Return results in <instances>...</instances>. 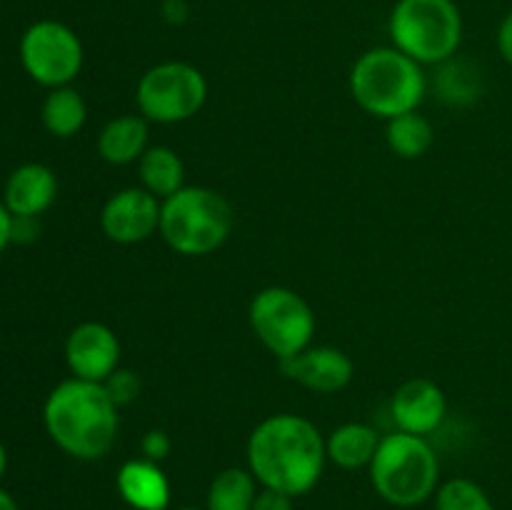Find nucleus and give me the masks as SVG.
<instances>
[{"label":"nucleus","mask_w":512,"mask_h":510,"mask_svg":"<svg viewBox=\"0 0 512 510\" xmlns=\"http://www.w3.org/2000/svg\"><path fill=\"white\" fill-rule=\"evenodd\" d=\"M325 438L308 418L278 413L260 420L248 438V468L263 488L290 498L310 493L323 478Z\"/></svg>","instance_id":"f257e3e1"},{"label":"nucleus","mask_w":512,"mask_h":510,"mask_svg":"<svg viewBox=\"0 0 512 510\" xmlns=\"http://www.w3.org/2000/svg\"><path fill=\"white\" fill-rule=\"evenodd\" d=\"M43 425L65 455L98 460L110 453L118 438V405L103 383L68 378L45 398Z\"/></svg>","instance_id":"f03ea898"},{"label":"nucleus","mask_w":512,"mask_h":510,"mask_svg":"<svg viewBox=\"0 0 512 510\" xmlns=\"http://www.w3.org/2000/svg\"><path fill=\"white\" fill-rule=\"evenodd\" d=\"M428 80L423 65L398 48H373L355 60L350 70V93L365 113L393 120L413 113L423 103Z\"/></svg>","instance_id":"7ed1b4c3"},{"label":"nucleus","mask_w":512,"mask_h":510,"mask_svg":"<svg viewBox=\"0 0 512 510\" xmlns=\"http://www.w3.org/2000/svg\"><path fill=\"white\" fill-rule=\"evenodd\" d=\"M233 225V205L213 188L185 185L160 203L158 233L175 253L188 258L218 250L230 238Z\"/></svg>","instance_id":"20e7f679"},{"label":"nucleus","mask_w":512,"mask_h":510,"mask_svg":"<svg viewBox=\"0 0 512 510\" xmlns=\"http://www.w3.org/2000/svg\"><path fill=\"white\" fill-rule=\"evenodd\" d=\"M368 470L375 493L395 508H415L438 490V455L423 435H385Z\"/></svg>","instance_id":"39448f33"},{"label":"nucleus","mask_w":512,"mask_h":510,"mask_svg":"<svg viewBox=\"0 0 512 510\" xmlns=\"http://www.w3.org/2000/svg\"><path fill=\"white\" fill-rule=\"evenodd\" d=\"M393 48L420 65L448 63L463 40L455 0H398L388 20Z\"/></svg>","instance_id":"423d86ee"},{"label":"nucleus","mask_w":512,"mask_h":510,"mask_svg":"<svg viewBox=\"0 0 512 510\" xmlns=\"http://www.w3.org/2000/svg\"><path fill=\"white\" fill-rule=\"evenodd\" d=\"M255 338L278 360L293 358L310 348L315 335V313L303 295L283 285L263 288L248 310Z\"/></svg>","instance_id":"0eeeda50"},{"label":"nucleus","mask_w":512,"mask_h":510,"mask_svg":"<svg viewBox=\"0 0 512 510\" xmlns=\"http://www.w3.org/2000/svg\"><path fill=\"white\" fill-rule=\"evenodd\" d=\"M140 115L153 123H185L203 110L208 80L195 65L168 60L145 70L135 90Z\"/></svg>","instance_id":"6e6552de"},{"label":"nucleus","mask_w":512,"mask_h":510,"mask_svg":"<svg viewBox=\"0 0 512 510\" xmlns=\"http://www.w3.org/2000/svg\"><path fill=\"white\" fill-rule=\"evenodd\" d=\"M18 58L30 80L53 90L78 78L85 50L70 25L60 20H38L20 35Z\"/></svg>","instance_id":"1a4fd4ad"},{"label":"nucleus","mask_w":512,"mask_h":510,"mask_svg":"<svg viewBox=\"0 0 512 510\" xmlns=\"http://www.w3.org/2000/svg\"><path fill=\"white\" fill-rule=\"evenodd\" d=\"M160 203L145 188H123L108 198L100 213L105 238L118 245H135L160 230Z\"/></svg>","instance_id":"9d476101"},{"label":"nucleus","mask_w":512,"mask_h":510,"mask_svg":"<svg viewBox=\"0 0 512 510\" xmlns=\"http://www.w3.org/2000/svg\"><path fill=\"white\" fill-rule=\"evenodd\" d=\"M65 363L73 378L105 383L120 368V340L105 323L85 320L70 330L65 340Z\"/></svg>","instance_id":"9b49d317"},{"label":"nucleus","mask_w":512,"mask_h":510,"mask_svg":"<svg viewBox=\"0 0 512 510\" xmlns=\"http://www.w3.org/2000/svg\"><path fill=\"white\" fill-rule=\"evenodd\" d=\"M278 365L285 378L323 395L340 393L343 388H348L355 373L350 355L333 345H318V348L310 345L293 358L278 360Z\"/></svg>","instance_id":"f8f14e48"},{"label":"nucleus","mask_w":512,"mask_h":510,"mask_svg":"<svg viewBox=\"0 0 512 510\" xmlns=\"http://www.w3.org/2000/svg\"><path fill=\"white\" fill-rule=\"evenodd\" d=\"M448 413V400L443 388L428 378L405 380L390 400V415H393L398 430L410 435H430L443 425Z\"/></svg>","instance_id":"ddd939ff"},{"label":"nucleus","mask_w":512,"mask_h":510,"mask_svg":"<svg viewBox=\"0 0 512 510\" xmlns=\"http://www.w3.org/2000/svg\"><path fill=\"white\" fill-rule=\"evenodd\" d=\"M58 198V178L43 163H23L8 175L3 203L13 218H38Z\"/></svg>","instance_id":"4468645a"},{"label":"nucleus","mask_w":512,"mask_h":510,"mask_svg":"<svg viewBox=\"0 0 512 510\" xmlns=\"http://www.w3.org/2000/svg\"><path fill=\"white\" fill-rule=\"evenodd\" d=\"M118 493L133 510H168L170 480L158 463L148 458H133L120 465Z\"/></svg>","instance_id":"2eb2a0df"},{"label":"nucleus","mask_w":512,"mask_h":510,"mask_svg":"<svg viewBox=\"0 0 512 510\" xmlns=\"http://www.w3.org/2000/svg\"><path fill=\"white\" fill-rule=\"evenodd\" d=\"M148 150V120L143 115H118L98 135V155L110 165L138 163Z\"/></svg>","instance_id":"dca6fc26"},{"label":"nucleus","mask_w":512,"mask_h":510,"mask_svg":"<svg viewBox=\"0 0 512 510\" xmlns=\"http://www.w3.org/2000/svg\"><path fill=\"white\" fill-rule=\"evenodd\" d=\"M380 435L368 423H343L325 438V453L333 465L343 470L370 468L378 453Z\"/></svg>","instance_id":"f3484780"},{"label":"nucleus","mask_w":512,"mask_h":510,"mask_svg":"<svg viewBox=\"0 0 512 510\" xmlns=\"http://www.w3.org/2000/svg\"><path fill=\"white\" fill-rule=\"evenodd\" d=\"M138 175L143 188L158 200L170 198L180 188H185L183 158L168 145H153L145 150L138 160Z\"/></svg>","instance_id":"a211bd4d"},{"label":"nucleus","mask_w":512,"mask_h":510,"mask_svg":"<svg viewBox=\"0 0 512 510\" xmlns=\"http://www.w3.org/2000/svg\"><path fill=\"white\" fill-rule=\"evenodd\" d=\"M40 120H43V128L55 138H73L88 120V105H85L83 95L70 85L53 88L45 95Z\"/></svg>","instance_id":"6ab92c4d"},{"label":"nucleus","mask_w":512,"mask_h":510,"mask_svg":"<svg viewBox=\"0 0 512 510\" xmlns=\"http://www.w3.org/2000/svg\"><path fill=\"white\" fill-rule=\"evenodd\" d=\"M258 480L250 468H225L213 478L208 488L205 510H253L258 498Z\"/></svg>","instance_id":"aec40b11"},{"label":"nucleus","mask_w":512,"mask_h":510,"mask_svg":"<svg viewBox=\"0 0 512 510\" xmlns=\"http://www.w3.org/2000/svg\"><path fill=\"white\" fill-rule=\"evenodd\" d=\"M385 138H388V148L393 150L398 158L415 160L423 158V155L433 148L435 130L428 118H423L418 110H413V113H405L388 120Z\"/></svg>","instance_id":"412c9836"},{"label":"nucleus","mask_w":512,"mask_h":510,"mask_svg":"<svg viewBox=\"0 0 512 510\" xmlns=\"http://www.w3.org/2000/svg\"><path fill=\"white\" fill-rule=\"evenodd\" d=\"M435 510H495V505L475 480L450 478L435 490Z\"/></svg>","instance_id":"4be33fe9"},{"label":"nucleus","mask_w":512,"mask_h":510,"mask_svg":"<svg viewBox=\"0 0 512 510\" xmlns=\"http://www.w3.org/2000/svg\"><path fill=\"white\" fill-rule=\"evenodd\" d=\"M473 75H478V73H468V70H465V65H460V78H455V68H453V63H450L448 70H445V75H443V83H440L445 98H448L450 103H468V100L478 98V83H475Z\"/></svg>","instance_id":"5701e85b"},{"label":"nucleus","mask_w":512,"mask_h":510,"mask_svg":"<svg viewBox=\"0 0 512 510\" xmlns=\"http://www.w3.org/2000/svg\"><path fill=\"white\" fill-rule=\"evenodd\" d=\"M103 385L118 408L130 405L140 395V378L128 368H118L115 373H110L108 380H105Z\"/></svg>","instance_id":"b1692460"},{"label":"nucleus","mask_w":512,"mask_h":510,"mask_svg":"<svg viewBox=\"0 0 512 510\" xmlns=\"http://www.w3.org/2000/svg\"><path fill=\"white\" fill-rule=\"evenodd\" d=\"M170 448H173V443H170V435L165 430H148L143 435V440H140L143 458L153 460V463H160V460L168 458Z\"/></svg>","instance_id":"393cba45"},{"label":"nucleus","mask_w":512,"mask_h":510,"mask_svg":"<svg viewBox=\"0 0 512 510\" xmlns=\"http://www.w3.org/2000/svg\"><path fill=\"white\" fill-rule=\"evenodd\" d=\"M253 510H295V508H293V498H290V495L280 493V490L263 488L258 493V498H255Z\"/></svg>","instance_id":"a878e982"},{"label":"nucleus","mask_w":512,"mask_h":510,"mask_svg":"<svg viewBox=\"0 0 512 510\" xmlns=\"http://www.w3.org/2000/svg\"><path fill=\"white\" fill-rule=\"evenodd\" d=\"M498 50L505 63L512 65V10L498 25Z\"/></svg>","instance_id":"bb28decb"},{"label":"nucleus","mask_w":512,"mask_h":510,"mask_svg":"<svg viewBox=\"0 0 512 510\" xmlns=\"http://www.w3.org/2000/svg\"><path fill=\"white\" fill-rule=\"evenodd\" d=\"M38 235V218H13V243H30Z\"/></svg>","instance_id":"cd10ccee"},{"label":"nucleus","mask_w":512,"mask_h":510,"mask_svg":"<svg viewBox=\"0 0 512 510\" xmlns=\"http://www.w3.org/2000/svg\"><path fill=\"white\" fill-rule=\"evenodd\" d=\"M10 243H13V215H10V210L0 200V255L5 253Z\"/></svg>","instance_id":"c85d7f7f"},{"label":"nucleus","mask_w":512,"mask_h":510,"mask_svg":"<svg viewBox=\"0 0 512 510\" xmlns=\"http://www.w3.org/2000/svg\"><path fill=\"white\" fill-rule=\"evenodd\" d=\"M0 510H20L13 495H10L5 488H0Z\"/></svg>","instance_id":"c756f323"},{"label":"nucleus","mask_w":512,"mask_h":510,"mask_svg":"<svg viewBox=\"0 0 512 510\" xmlns=\"http://www.w3.org/2000/svg\"><path fill=\"white\" fill-rule=\"evenodd\" d=\"M5 470H8V450H5L3 440H0V480H3Z\"/></svg>","instance_id":"7c9ffc66"},{"label":"nucleus","mask_w":512,"mask_h":510,"mask_svg":"<svg viewBox=\"0 0 512 510\" xmlns=\"http://www.w3.org/2000/svg\"><path fill=\"white\" fill-rule=\"evenodd\" d=\"M178 510H203V508H193V505H185V508H178Z\"/></svg>","instance_id":"2f4dec72"}]
</instances>
